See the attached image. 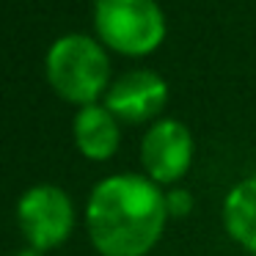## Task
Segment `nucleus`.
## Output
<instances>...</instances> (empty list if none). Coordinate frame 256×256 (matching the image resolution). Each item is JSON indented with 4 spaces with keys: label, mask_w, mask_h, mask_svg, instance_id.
Instances as JSON below:
<instances>
[{
    "label": "nucleus",
    "mask_w": 256,
    "mask_h": 256,
    "mask_svg": "<svg viewBox=\"0 0 256 256\" xmlns=\"http://www.w3.org/2000/svg\"><path fill=\"white\" fill-rule=\"evenodd\" d=\"M168 223L166 193L140 174H113L94 184L86 228L100 256H146Z\"/></svg>",
    "instance_id": "obj_1"
},
{
    "label": "nucleus",
    "mask_w": 256,
    "mask_h": 256,
    "mask_svg": "<svg viewBox=\"0 0 256 256\" xmlns=\"http://www.w3.org/2000/svg\"><path fill=\"white\" fill-rule=\"evenodd\" d=\"M44 74L64 102L86 108L110 88V58L94 36L66 34L47 50Z\"/></svg>",
    "instance_id": "obj_2"
},
{
    "label": "nucleus",
    "mask_w": 256,
    "mask_h": 256,
    "mask_svg": "<svg viewBox=\"0 0 256 256\" xmlns=\"http://www.w3.org/2000/svg\"><path fill=\"white\" fill-rule=\"evenodd\" d=\"M94 30L118 56L140 58L166 39V14L157 0H94Z\"/></svg>",
    "instance_id": "obj_3"
},
{
    "label": "nucleus",
    "mask_w": 256,
    "mask_h": 256,
    "mask_svg": "<svg viewBox=\"0 0 256 256\" xmlns=\"http://www.w3.org/2000/svg\"><path fill=\"white\" fill-rule=\"evenodd\" d=\"M17 226L30 248L52 250L74 228V204L58 184H34L17 201Z\"/></svg>",
    "instance_id": "obj_4"
},
{
    "label": "nucleus",
    "mask_w": 256,
    "mask_h": 256,
    "mask_svg": "<svg viewBox=\"0 0 256 256\" xmlns=\"http://www.w3.org/2000/svg\"><path fill=\"white\" fill-rule=\"evenodd\" d=\"M193 162V135L179 118H157L149 124L140 140L144 176L154 184H174L190 171Z\"/></svg>",
    "instance_id": "obj_5"
},
{
    "label": "nucleus",
    "mask_w": 256,
    "mask_h": 256,
    "mask_svg": "<svg viewBox=\"0 0 256 256\" xmlns=\"http://www.w3.org/2000/svg\"><path fill=\"white\" fill-rule=\"evenodd\" d=\"M168 102V83L152 69H132L105 91V108L124 124L157 122Z\"/></svg>",
    "instance_id": "obj_6"
},
{
    "label": "nucleus",
    "mask_w": 256,
    "mask_h": 256,
    "mask_svg": "<svg viewBox=\"0 0 256 256\" xmlns=\"http://www.w3.org/2000/svg\"><path fill=\"white\" fill-rule=\"evenodd\" d=\"M72 135L74 146L86 160L105 162L118 152L122 144V130H118V118L108 110L105 105H86L78 110L72 122Z\"/></svg>",
    "instance_id": "obj_7"
},
{
    "label": "nucleus",
    "mask_w": 256,
    "mask_h": 256,
    "mask_svg": "<svg viewBox=\"0 0 256 256\" xmlns=\"http://www.w3.org/2000/svg\"><path fill=\"white\" fill-rule=\"evenodd\" d=\"M226 234L256 256V176H248L228 190L223 201Z\"/></svg>",
    "instance_id": "obj_8"
},
{
    "label": "nucleus",
    "mask_w": 256,
    "mask_h": 256,
    "mask_svg": "<svg viewBox=\"0 0 256 256\" xmlns=\"http://www.w3.org/2000/svg\"><path fill=\"white\" fill-rule=\"evenodd\" d=\"M196 206V198L190 190H182V188H174L166 193V210H168V218H188Z\"/></svg>",
    "instance_id": "obj_9"
},
{
    "label": "nucleus",
    "mask_w": 256,
    "mask_h": 256,
    "mask_svg": "<svg viewBox=\"0 0 256 256\" xmlns=\"http://www.w3.org/2000/svg\"><path fill=\"white\" fill-rule=\"evenodd\" d=\"M14 256H44V250H36V248H30V245H28V248L17 250Z\"/></svg>",
    "instance_id": "obj_10"
}]
</instances>
